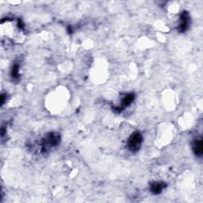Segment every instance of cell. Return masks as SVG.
<instances>
[{
  "instance_id": "obj_3",
  "label": "cell",
  "mask_w": 203,
  "mask_h": 203,
  "mask_svg": "<svg viewBox=\"0 0 203 203\" xmlns=\"http://www.w3.org/2000/svg\"><path fill=\"white\" fill-rule=\"evenodd\" d=\"M164 188V183H161V182H155L151 185V191L157 195V194H160L162 191V190Z\"/></svg>"
},
{
  "instance_id": "obj_6",
  "label": "cell",
  "mask_w": 203,
  "mask_h": 203,
  "mask_svg": "<svg viewBox=\"0 0 203 203\" xmlns=\"http://www.w3.org/2000/svg\"><path fill=\"white\" fill-rule=\"evenodd\" d=\"M18 69L19 67L18 65H17V64H15V66L13 67L12 77H14V78H18Z\"/></svg>"
},
{
  "instance_id": "obj_4",
  "label": "cell",
  "mask_w": 203,
  "mask_h": 203,
  "mask_svg": "<svg viewBox=\"0 0 203 203\" xmlns=\"http://www.w3.org/2000/svg\"><path fill=\"white\" fill-rule=\"evenodd\" d=\"M133 99H134L133 95H128L125 96L121 102V108H124L125 106H128V105H130L133 102Z\"/></svg>"
},
{
  "instance_id": "obj_2",
  "label": "cell",
  "mask_w": 203,
  "mask_h": 203,
  "mask_svg": "<svg viewBox=\"0 0 203 203\" xmlns=\"http://www.w3.org/2000/svg\"><path fill=\"white\" fill-rule=\"evenodd\" d=\"M189 21H188V16L187 14H182L181 16V23L179 25V29L181 31H185L187 29V26H188Z\"/></svg>"
},
{
  "instance_id": "obj_1",
  "label": "cell",
  "mask_w": 203,
  "mask_h": 203,
  "mask_svg": "<svg viewBox=\"0 0 203 203\" xmlns=\"http://www.w3.org/2000/svg\"><path fill=\"white\" fill-rule=\"evenodd\" d=\"M142 142V137L140 133H134L131 135L128 142V148L133 151H136L139 149Z\"/></svg>"
},
{
  "instance_id": "obj_5",
  "label": "cell",
  "mask_w": 203,
  "mask_h": 203,
  "mask_svg": "<svg viewBox=\"0 0 203 203\" xmlns=\"http://www.w3.org/2000/svg\"><path fill=\"white\" fill-rule=\"evenodd\" d=\"M194 151L197 155H201L202 152V142L201 141H195L194 144Z\"/></svg>"
}]
</instances>
